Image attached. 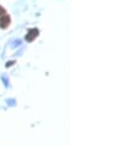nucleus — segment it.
Instances as JSON below:
<instances>
[{
    "label": "nucleus",
    "instance_id": "1",
    "mask_svg": "<svg viewBox=\"0 0 138 146\" xmlns=\"http://www.w3.org/2000/svg\"><path fill=\"white\" fill-rule=\"evenodd\" d=\"M37 35H38L37 29H31V30L27 32V35H26V41H28V42L34 41V40L37 37Z\"/></svg>",
    "mask_w": 138,
    "mask_h": 146
},
{
    "label": "nucleus",
    "instance_id": "2",
    "mask_svg": "<svg viewBox=\"0 0 138 146\" xmlns=\"http://www.w3.org/2000/svg\"><path fill=\"white\" fill-rule=\"evenodd\" d=\"M9 24H10V17L8 15H3L0 17V27L1 29H6L9 26Z\"/></svg>",
    "mask_w": 138,
    "mask_h": 146
},
{
    "label": "nucleus",
    "instance_id": "3",
    "mask_svg": "<svg viewBox=\"0 0 138 146\" xmlns=\"http://www.w3.org/2000/svg\"><path fill=\"white\" fill-rule=\"evenodd\" d=\"M4 14H5V9L0 6V15H4Z\"/></svg>",
    "mask_w": 138,
    "mask_h": 146
}]
</instances>
